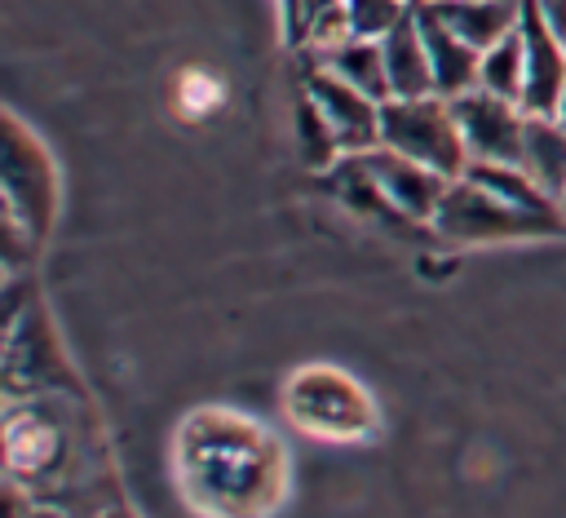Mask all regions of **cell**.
I'll return each mask as SVG.
<instances>
[{
    "label": "cell",
    "instance_id": "cell-1",
    "mask_svg": "<svg viewBox=\"0 0 566 518\" xmlns=\"http://www.w3.org/2000/svg\"><path fill=\"white\" fill-rule=\"evenodd\" d=\"M172 478L203 518H274L287 500V452L234 407H199L172 434Z\"/></svg>",
    "mask_w": 566,
    "mask_h": 518
},
{
    "label": "cell",
    "instance_id": "cell-2",
    "mask_svg": "<svg viewBox=\"0 0 566 518\" xmlns=\"http://www.w3.org/2000/svg\"><path fill=\"white\" fill-rule=\"evenodd\" d=\"M0 190H4V261L9 274H22V261L40 257V248L53 235L62 208V177L40 133L27 128L18 111H4Z\"/></svg>",
    "mask_w": 566,
    "mask_h": 518
},
{
    "label": "cell",
    "instance_id": "cell-3",
    "mask_svg": "<svg viewBox=\"0 0 566 518\" xmlns=\"http://www.w3.org/2000/svg\"><path fill=\"white\" fill-rule=\"evenodd\" d=\"M283 416L323 443H363L380 434V407L363 381L336 363H305L283 381Z\"/></svg>",
    "mask_w": 566,
    "mask_h": 518
},
{
    "label": "cell",
    "instance_id": "cell-4",
    "mask_svg": "<svg viewBox=\"0 0 566 518\" xmlns=\"http://www.w3.org/2000/svg\"><path fill=\"white\" fill-rule=\"evenodd\" d=\"M9 297V328H4V390L9 398L18 394H49V390H84L62 341L57 328L44 310V297L31 279L27 301H18V288H4Z\"/></svg>",
    "mask_w": 566,
    "mask_h": 518
},
{
    "label": "cell",
    "instance_id": "cell-5",
    "mask_svg": "<svg viewBox=\"0 0 566 518\" xmlns=\"http://www.w3.org/2000/svg\"><path fill=\"white\" fill-rule=\"evenodd\" d=\"M380 146L442 173V177H464L469 173V146L460 137L451 97H389L380 106Z\"/></svg>",
    "mask_w": 566,
    "mask_h": 518
},
{
    "label": "cell",
    "instance_id": "cell-6",
    "mask_svg": "<svg viewBox=\"0 0 566 518\" xmlns=\"http://www.w3.org/2000/svg\"><path fill=\"white\" fill-rule=\"evenodd\" d=\"M429 235L447 239V244H460V248H473V244H517V239H553V235H566V226L557 221H544V217H531L504 199H495L491 190H482L478 182L469 177H455L433 213V226Z\"/></svg>",
    "mask_w": 566,
    "mask_h": 518
},
{
    "label": "cell",
    "instance_id": "cell-7",
    "mask_svg": "<svg viewBox=\"0 0 566 518\" xmlns=\"http://www.w3.org/2000/svg\"><path fill=\"white\" fill-rule=\"evenodd\" d=\"M358 164L367 168L371 186L380 190V199L394 208V217H402L411 230H429L433 226V213L451 186V177L389 151V146H376V151H363Z\"/></svg>",
    "mask_w": 566,
    "mask_h": 518
},
{
    "label": "cell",
    "instance_id": "cell-8",
    "mask_svg": "<svg viewBox=\"0 0 566 518\" xmlns=\"http://www.w3.org/2000/svg\"><path fill=\"white\" fill-rule=\"evenodd\" d=\"M460 137L469 146V164L486 159V164H517L522 155V133H526V106L495 97L486 89H469L460 97H451Z\"/></svg>",
    "mask_w": 566,
    "mask_h": 518
},
{
    "label": "cell",
    "instance_id": "cell-9",
    "mask_svg": "<svg viewBox=\"0 0 566 518\" xmlns=\"http://www.w3.org/2000/svg\"><path fill=\"white\" fill-rule=\"evenodd\" d=\"M301 93L318 106V115L327 120V128L336 133L340 151L345 155H363V151H376L380 146V106L371 93L327 75L323 66H310L301 71Z\"/></svg>",
    "mask_w": 566,
    "mask_h": 518
},
{
    "label": "cell",
    "instance_id": "cell-10",
    "mask_svg": "<svg viewBox=\"0 0 566 518\" xmlns=\"http://www.w3.org/2000/svg\"><path fill=\"white\" fill-rule=\"evenodd\" d=\"M517 35H522V53H526L522 106L531 115H553L557 97L566 93V40H562V31H557V22H553L544 0H522Z\"/></svg>",
    "mask_w": 566,
    "mask_h": 518
},
{
    "label": "cell",
    "instance_id": "cell-11",
    "mask_svg": "<svg viewBox=\"0 0 566 518\" xmlns=\"http://www.w3.org/2000/svg\"><path fill=\"white\" fill-rule=\"evenodd\" d=\"M416 22L429 49V66H433V93L438 97H460L469 89H478V71H482V53L473 44H464L429 4H416Z\"/></svg>",
    "mask_w": 566,
    "mask_h": 518
},
{
    "label": "cell",
    "instance_id": "cell-12",
    "mask_svg": "<svg viewBox=\"0 0 566 518\" xmlns=\"http://www.w3.org/2000/svg\"><path fill=\"white\" fill-rule=\"evenodd\" d=\"M464 44H473L478 53H486L491 44H500L517 18H522V0H424Z\"/></svg>",
    "mask_w": 566,
    "mask_h": 518
},
{
    "label": "cell",
    "instance_id": "cell-13",
    "mask_svg": "<svg viewBox=\"0 0 566 518\" xmlns=\"http://www.w3.org/2000/svg\"><path fill=\"white\" fill-rule=\"evenodd\" d=\"M385 80H389V97H429L433 93V66H429V49L420 35L416 13L407 22H398L385 40Z\"/></svg>",
    "mask_w": 566,
    "mask_h": 518
},
{
    "label": "cell",
    "instance_id": "cell-14",
    "mask_svg": "<svg viewBox=\"0 0 566 518\" xmlns=\"http://www.w3.org/2000/svg\"><path fill=\"white\" fill-rule=\"evenodd\" d=\"M310 66H323L327 75L371 93L376 102H389V80H385V53H380V40H358V35H345L327 49H314L305 53Z\"/></svg>",
    "mask_w": 566,
    "mask_h": 518
},
{
    "label": "cell",
    "instance_id": "cell-15",
    "mask_svg": "<svg viewBox=\"0 0 566 518\" xmlns=\"http://www.w3.org/2000/svg\"><path fill=\"white\" fill-rule=\"evenodd\" d=\"M517 164L557 199L566 190V128L553 115H531L526 111V133H522Z\"/></svg>",
    "mask_w": 566,
    "mask_h": 518
},
{
    "label": "cell",
    "instance_id": "cell-16",
    "mask_svg": "<svg viewBox=\"0 0 566 518\" xmlns=\"http://www.w3.org/2000/svg\"><path fill=\"white\" fill-rule=\"evenodd\" d=\"M478 89H486V93H495V97H509V102H522V93H526V53H522L517 27H513L500 44H491V49L482 53Z\"/></svg>",
    "mask_w": 566,
    "mask_h": 518
},
{
    "label": "cell",
    "instance_id": "cell-17",
    "mask_svg": "<svg viewBox=\"0 0 566 518\" xmlns=\"http://www.w3.org/2000/svg\"><path fill=\"white\" fill-rule=\"evenodd\" d=\"M296 151H301V164L310 168V173H327L345 151H340V142H336V133L327 128V120L318 115V106L305 97V93H296Z\"/></svg>",
    "mask_w": 566,
    "mask_h": 518
},
{
    "label": "cell",
    "instance_id": "cell-18",
    "mask_svg": "<svg viewBox=\"0 0 566 518\" xmlns=\"http://www.w3.org/2000/svg\"><path fill=\"white\" fill-rule=\"evenodd\" d=\"M411 13H416L411 0H345V27L358 40H385Z\"/></svg>",
    "mask_w": 566,
    "mask_h": 518
},
{
    "label": "cell",
    "instance_id": "cell-19",
    "mask_svg": "<svg viewBox=\"0 0 566 518\" xmlns=\"http://www.w3.org/2000/svg\"><path fill=\"white\" fill-rule=\"evenodd\" d=\"M4 518H75V514H71V509H62V505L35 500L22 483H13V478H9V487H4Z\"/></svg>",
    "mask_w": 566,
    "mask_h": 518
},
{
    "label": "cell",
    "instance_id": "cell-20",
    "mask_svg": "<svg viewBox=\"0 0 566 518\" xmlns=\"http://www.w3.org/2000/svg\"><path fill=\"white\" fill-rule=\"evenodd\" d=\"M93 518H137V514H133L124 500H111V505H106V509H97Z\"/></svg>",
    "mask_w": 566,
    "mask_h": 518
},
{
    "label": "cell",
    "instance_id": "cell-21",
    "mask_svg": "<svg viewBox=\"0 0 566 518\" xmlns=\"http://www.w3.org/2000/svg\"><path fill=\"white\" fill-rule=\"evenodd\" d=\"M553 120H557V124H562V128H566V93H562V97H557V106H553Z\"/></svg>",
    "mask_w": 566,
    "mask_h": 518
},
{
    "label": "cell",
    "instance_id": "cell-22",
    "mask_svg": "<svg viewBox=\"0 0 566 518\" xmlns=\"http://www.w3.org/2000/svg\"><path fill=\"white\" fill-rule=\"evenodd\" d=\"M557 213H562V221H566V190L557 195Z\"/></svg>",
    "mask_w": 566,
    "mask_h": 518
},
{
    "label": "cell",
    "instance_id": "cell-23",
    "mask_svg": "<svg viewBox=\"0 0 566 518\" xmlns=\"http://www.w3.org/2000/svg\"><path fill=\"white\" fill-rule=\"evenodd\" d=\"M411 4H424V0H411Z\"/></svg>",
    "mask_w": 566,
    "mask_h": 518
}]
</instances>
